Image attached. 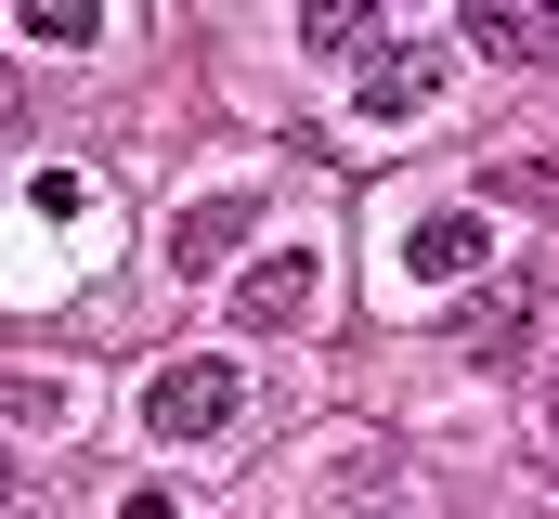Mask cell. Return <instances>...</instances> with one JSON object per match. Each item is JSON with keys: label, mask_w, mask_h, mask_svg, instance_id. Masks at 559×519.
<instances>
[{"label": "cell", "mask_w": 559, "mask_h": 519, "mask_svg": "<svg viewBox=\"0 0 559 519\" xmlns=\"http://www.w3.org/2000/svg\"><path fill=\"white\" fill-rule=\"evenodd\" d=\"M547 351H559V273H508V286H481V299H455V364L534 377Z\"/></svg>", "instance_id": "1"}, {"label": "cell", "mask_w": 559, "mask_h": 519, "mask_svg": "<svg viewBox=\"0 0 559 519\" xmlns=\"http://www.w3.org/2000/svg\"><path fill=\"white\" fill-rule=\"evenodd\" d=\"M235 402H248L235 364L182 351V364H156V377H143V429H156V442H222V429H235Z\"/></svg>", "instance_id": "2"}, {"label": "cell", "mask_w": 559, "mask_h": 519, "mask_svg": "<svg viewBox=\"0 0 559 519\" xmlns=\"http://www.w3.org/2000/svg\"><path fill=\"white\" fill-rule=\"evenodd\" d=\"M455 52H495V65H559V0H468V13H455Z\"/></svg>", "instance_id": "3"}, {"label": "cell", "mask_w": 559, "mask_h": 519, "mask_svg": "<svg viewBox=\"0 0 559 519\" xmlns=\"http://www.w3.org/2000/svg\"><path fill=\"white\" fill-rule=\"evenodd\" d=\"M352 105H365V118H378V130L429 118V105H442V52H417V39H391V52L365 65V92H352Z\"/></svg>", "instance_id": "4"}, {"label": "cell", "mask_w": 559, "mask_h": 519, "mask_svg": "<svg viewBox=\"0 0 559 519\" xmlns=\"http://www.w3.org/2000/svg\"><path fill=\"white\" fill-rule=\"evenodd\" d=\"M481 260H495L481 208H442V221H417V234H404V273H417V286H468Z\"/></svg>", "instance_id": "5"}, {"label": "cell", "mask_w": 559, "mask_h": 519, "mask_svg": "<svg viewBox=\"0 0 559 519\" xmlns=\"http://www.w3.org/2000/svg\"><path fill=\"white\" fill-rule=\"evenodd\" d=\"M261 234V195H195L182 221H169V273H209L222 248H248Z\"/></svg>", "instance_id": "6"}, {"label": "cell", "mask_w": 559, "mask_h": 519, "mask_svg": "<svg viewBox=\"0 0 559 519\" xmlns=\"http://www.w3.org/2000/svg\"><path fill=\"white\" fill-rule=\"evenodd\" d=\"M299 312H312V248H274L248 286H235V325H248V338H274V325H299Z\"/></svg>", "instance_id": "7"}, {"label": "cell", "mask_w": 559, "mask_h": 519, "mask_svg": "<svg viewBox=\"0 0 559 519\" xmlns=\"http://www.w3.org/2000/svg\"><path fill=\"white\" fill-rule=\"evenodd\" d=\"M13 39H39V52H92V39H105V0H13Z\"/></svg>", "instance_id": "8"}, {"label": "cell", "mask_w": 559, "mask_h": 519, "mask_svg": "<svg viewBox=\"0 0 559 519\" xmlns=\"http://www.w3.org/2000/svg\"><path fill=\"white\" fill-rule=\"evenodd\" d=\"M299 39H312V52H365V39H378V13H365V0H312V13H299Z\"/></svg>", "instance_id": "9"}, {"label": "cell", "mask_w": 559, "mask_h": 519, "mask_svg": "<svg viewBox=\"0 0 559 519\" xmlns=\"http://www.w3.org/2000/svg\"><path fill=\"white\" fill-rule=\"evenodd\" d=\"M26 208H39V221H79V208H92V182H79V169H39V182H26Z\"/></svg>", "instance_id": "10"}, {"label": "cell", "mask_w": 559, "mask_h": 519, "mask_svg": "<svg viewBox=\"0 0 559 519\" xmlns=\"http://www.w3.org/2000/svg\"><path fill=\"white\" fill-rule=\"evenodd\" d=\"M495 195H534V208H559V156H508V169H495Z\"/></svg>", "instance_id": "11"}, {"label": "cell", "mask_w": 559, "mask_h": 519, "mask_svg": "<svg viewBox=\"0 0 559 519\" xmlns=\"http://www.w3.org/2000/svg\"><path fill=\"white\" fill-rule=\"evenodd\" d=\"M534 468H559V364L534 377Z\"/></svg>", "instance_id": "12"}]
</instances>
